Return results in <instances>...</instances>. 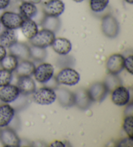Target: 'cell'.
I'll return each mask as SVG.
<instances>
[{"label": "cell", "instance_id": "obj_31", "mask_svg": "<svg viewBox=\"0 0 133 147\" xmlns=\"http://www.w3.org/2000/svg\"><path fill=\"white\" fill-rule=\"evenodd\" d=\"M133 138L128 137L127 138L122 139L117 143V146L119 147H132L133 146Z\"/></svg>", "mask_w": 133, "mask_h": 147}, {"label": "cell", "instance_id": "obj_32", "mask_svg": "<svg viewBox=\"0 0 133 147\" xmlns=\"http://www.w3.org/2000/svg\"><path fill=\"white\" fill-rule=\"evenodd\" d=\"M11 0H0V11L6 9L10 5Z\"/></svg>", "mask_w": 133, "mask_h": 147}, {"label": "cell", "instance_id": "obj_14", "mask_svg": "<svg viewBox=\"0 0 133 147\" xmlns=\"http://www.w3.org/2000/svg\"><path fill=\"white\" fill-rule=\"evenodd\" d=\"M10 53L18 58V59L28 60L31 58L30 46L23 42H17L9 48Z\"/></svg>", "mask_w": 133, "mask_h": 147}, {"label": "cell", "instance_id": "obj_2", "mask_svg": "<svg viewBox=\"0 0 133 147\" xmlns=\"http://www.w3.org/2000/svg\"><path fill=\"white\" fill-rule=\"evenodd\" d=\"M55 33L50 30L42 29L38 31L37 34L29 40L31 45L41 48H47L52 46L55 39Z\"/></svg>", "mask_w": 133, "mask_h": 147}, {"label": "cell", "instance_id": "obj_24", "mask_svg": "<svg viewBox=\"0 0 133 147\" xmlns=\"http://www.w3.org/2000/svg\"><path fill=\"white\" fill-rule=\"evenodd\" d=\"M0 63H1L3 69L12 72L14 71L15 69H16L19 62L18 58L10 54L9 55H7Z\"/></svg>", "mask_w": 133, "mask_h": 147}, {"label": "cell", "instance_id": "obj_30", "mask_svg": "<svg viewBox=\"0 0 133 147\" xmlns=\"http://www.w3.org/2000/svg\"><path fill=\"white\" fill-rule=\"evenodd\" d=\"M133 57L132 55L128 56L124 60V68H125L130 75L133 74Z\"/></svg>", "mask_w": 133, "mask_h": 147}, {"label": "cell", "instance_id": "obj_17", "mask_svg": "<svg viewBox=\"0 0 133 147\" xmlns=\"http://www.w3.org/2000/svg\"><path fill=\"white\" fill-rule=\"evenodd\" d=\"M15 115L14 108L5 103L0 106V128H3L8 126Z\"/></svg>", "mask_w": 133, "mask_h": 147}, {"label": "cell", "instance_id": "obj_29", "mask_svg": "<svg viewBox=\"0 0 133 147\" xmlns=\"http://www.w3.org/2000/svg\"><path fill=\"white\" fill-rule=\"evenodd\" d=\"M12 79V72L4 69H0V88L10 84Z\"/></svg>", "mask_w": 133, "mask_h": 147}, {"label": "cell", "instance_id": "obj_6", "mask_svg": "<svg viewBox=\"0 0 133 147\" xmlns=\"http://www.w3.org/2000/svg\"><path fill=\"white\" fill-rule=\"evenodd\" d=\"M65 10V4L62 0H47L43 2L42 12L48 16L59 17Z\"/></svg>", "mask_w": 133, "mask_h": 147}, {"label": "cell", "instance_id": "obj_18", "mask_svg": "<svg viewBox=\"0 0 133 147\" xmlns=\"http://www.w3.org/2000/svg\"><path fill=\"white\" fill-rule=\"evenodd\" d=\"M20 29L23 35L29 40L32 39L39 31L38 24L33 19H24Z\"/></svg>", "mask_w": 133, "mask_h": 147}, {"label": "cell", "instance_id": "obj_4", "mask_svg": "<svg viewBox=\"0 0 133 147\" xmlns=\"http://www.w3.org/2000/svg\"><path fill=\"white\" fill-rule=\"evenodd\" d=\"M101 30L104 35L110 38H114L119 34V25L116 18L111 14L106 15L101 20Z\"/></svg>", "mask_w": 133, "mask_h": 147}, {"label": "cell", "instance_id": "obj_21", "mask_svg": "<svg viewBox=\"0 0 133 147\" xmlns=\"http://www.w3.org/2000/svg\"><path fill=\"white\" fill-rule=\"evenodd\" d=\"M19 11L24 19H33L37 16L38 10L35 4L23 1L19 7Z\"/></svg>", "mask_w": 133, "mask_h": 147}, {"label": "cell", "instance_id": "obj_34", "mask_svg": "<svg viewBox=\"0 0 133 147\" xmlns=\"http://www.w3.org/2000/svg\"><path fill=\"white\" fill-rule=\"evenodd\" d=\"M50 146L52 147H65L66 144L60 141H55L51 143Z\"/></svg>", "mask_w": 133, "mask_h": 147}, {"label": "cell", "instance_id": "obj_28", "mask_svg": "<svg viewBox=\"0 0 133 147\" xmlns=\"http://www.w3.org/2000/svg\"><path fill=\"white\" fill-rule=\"evenodd\" d=\"M120 82H121V80L117 77L116 75L110 74L108 77H107L105 82H104L106 84L107 88H108V90L110 92L111 90H114V88L120 86V84H121Z\"/></svg>", "mask_w": 133, "mask_h": 147}, {"label": "cell", "instance_id": "obj_35", "mask_svg": "<svg viewBox=\"0 0 133 147\" xmlns=\"http://www.w3.org/2000/svg\"><path fill=\"white\" fill-rule=\"evenodd\" d=\"M23 1H27V2H29V3H32L33 4L37 5V4H40L41 2L42 1V0H23Z\"/></svg>", "mask_w": 133, "mask_h": 147}, {"label": "cell", "instance_id": "obj_37", "mask_svg": "<svg viewBox=\"0 0 133 147\" xmlns=\"http://www.w3.org/2000/svg\"><path fill=\"white\" fill-rule=\"evenodd\" d=\"M73 1L76 2V3H81V2H83L84 0H73Z\"/></svg>", "mask_w": 133, "mask_h": 147}, {"label": "cell", "instance_id": "obj_25", "mask_svg": "<svg viewBox=\"0 0 133 147\" xmlns=\"http://www.w3.org/2000/svg\"><path fill=\"white\" fill-rule=\"evenodd\" d=\"M47 51L45 48H41L31 45L30 46L31 58L37 62H43L47 57Z\"/></svg>", "mask_w": 133, "mask_h": 147}, {"label": "cell", "instance_id": "obj_15", "mask_svg": "<svg viewBox=\"0 0 133 147\" xmlns=\"http://www.w3.org/2000/svg\"><path fill=\"white\" fill-rule=\"evenodd\" d=\"M53 51L59 55H66L72 49V44L70 40L66 38H55L52 45Z\"/></svg>", "mask_w": 133, "mask_h": 147}, {"label": "cell", "instance_id": "obj_11", "mask_svg": "<svg viewBox=\"0 0 133 147\" xmlns=\"http://www.w3.org/2000/svg\"><path fill=\"white\" fill-rule=\"evenodd\" d=\"M129 90L124 86H119L114 88L112 92L111 100L114 105L124 106L129 104L130 101Z\"/></svg>", "mask_w": 133, "mask_h": 147}, {"label": "cell", "instance_id": "obj_27", "mask_svg": "<svg viewBox=\"0 0 133 147\" xmlns=\"http://www.w3.org/2000/svg\"><path fill=\"white\" fill-rule=\"evenodd\" d=\"M123 129L127 134L128 137L133 138V117L132 115H127L124 118L123 123Z\"/></svg>", "mask_w": 133, "mask_h": 147}, {"label": "cell", "instance_id": "obj_12", "mask_svg": "<svg viewBox=\"0 0 133 147\" xmlns=\"http://www.w3.org/2000/svg\"><path fill=\"white\" fill-rule=\"evenodd\" d=\"M20 91L16 86L8 84L0 89V100L5 103H11L19 97Z\"/></svg>", "mask_w": 133, "mask_h": 147}, {"label": "cell", "instance_id": "obj_36", "mask_svg": "<svg viewBox=\"0 0 133 147\" xmlns=\"http://www.w3.org/2000/svg\"><path fill=\"white\" fill-rule=\"evenodd\" d=\"M124 1L130 5H132L133 3V0H124Z\"/></svg>", "mask_w": 133, "mask_h": 147}, {"label": "cell", "instance_id": "obj_33", "mask_svg": "<svg viewBox=\"0 0 133 147\" xmlns=\"http://www.w3.org/2000/svg\"><path fill=\"white\" fill-rule=\"evenodd\" d=\"M6 55H7L6 48L0 44V62H1V60L3 59Z\"/></svg>", "mask_w": 133, "mask_h": 147}, {"label": "cell", "instance_id": "obj_9", "mask_svg": "<svg viewBox=\"0 0 133 147\" xmlns=\"http://www.w3.org/2000/svg\"><path fill=\"white\" fill-rule=\"evenodd\" d=\"M109 90L105 82H96L88 90V93L92 102H100L105 98L109 93Z\"/></svg>", "mask_w": 133, "mask_h": 147}, {"label": "cell", "instance_id": "obj_7", "mask_svg": "<svg viewBox=\"0 0 133 147\" xmlns=\"http://www.w3.org/2000/svg\"><path fill=\"white\" fill-rule=\"evenodd\" d=\"M54 67L50 63H42L35 68L34 77L35 80L41 84H45L54 75Z\"/></svg>", "mask_w": 133, "mask_h": 147}, {"label": "cell", "instance_id": "obj_19", "mask_svg": "<svg viewBox=\"0 0 133 147\" xmlns=\"http://www.w3.org/2000/svg\"><path fill=\"white\" fill-rule=\"evenodd\" d=\"M18 42V33L16 30L5 29L0 34V44L7 49Z\"/></svg>", "mask_w": 133, "mask_h": 147}, {"label": "cell", "instance_id": "obj_22", "mask_svg": "<svg viewBox=\"0 0 133 147\" xmlns=\"http://www.w3.org/2000/svg\"><path fill=\"white\" fill-rule=\"evenodd\" d=\"M56 94L60 104L64 107H71L75 105L73 93L69 90L60 88L57 91Z\"/></svg>", "mask_w": 133, "mask_h": 147}, {"label": "cell", "instance_id": "obj_5", "mask_svg": "<svg viewBox=\"0 0 133 147\" xmlns=\"http://www.w3.org/2000/svg\"><path fill=\"white\" fill-rule=\"evenodd\" d=\"M56 80L59 84L75 86L80 80V75L76 70L71 67H65L56 76Z\"/></svg>", "mask_w": 133, "mask_h": 147}, {"label": "cell", "instance_id": "obj_8", "mask_svg": "<svg viewBox=\"0 0 133 147\" xmlns=\"http://www.w3.org/2000/svg\"><path fill=\"white\" fill-rule=\"evenodd\" d=\"M0 141L6 147H19L21 141L13 129L3 127L0 130Z\"/></svg>", "mask_w": 133, "mask_h": 147}, {"label": "cell", "instance_id": "obj_13", "mask_svg": "<svg viewBox=\"0 0 133 147\" xmlns=\"http://www.w3.org/2000/svg\"><path fill=\"white\" fill-rule=\"evenodd\" d=\"M16 86L18 88L20 93L24 95L33 94L37 90L35 80L31 77V76L18 77Z\"/></svg>", "mask_w": 133, "mask_h": 147}, {"label": "cell", "instance_id": "obj_38", "mask_svg": "<svg viewBox=\"0 0 133 147\" xmlns=\"http://www.w3.org/2000/svg\"><path fill=\"white\" fill-rule=\"evenodd\" d=\"M1 22H0V31H1Z\"/></svg>", "mask_w": 133, "mask_h": 147}, {"label": "cell", "instance_id": "obj_10", "mask_svg": "<svg viewBox=\"0 0 133 147\" xmlns=\"http://www.w3.org/2000/svg\"><path fill=\"white\" fill-rule=\"evenodd\" d=\"M125 58L120 54H113L110 56L107 60V69L110 74L117 75L124 69Z\"/></svg>", "mask_w": 133, "mask_h": 147}, {"label": "cell", "instance_id": "obj_20", "mask_svg": "<svg viewBox=\"0 0 133 147\" xmlns=\"http://www.w3.org/2000/svg\"><path fill=\"white\" fill-rule=\"evenodd\" d=\"M35 68V65L33 62L29 60H22V61L18 63L14 71L18 77L31 76L34 73Z\"/></svg>", "mask_w": 133, "mask_h": 147}, {"label": "cell", "instance_id": "obj_26", "mask_svg": "<svg viewBox=\"0 0 133 147\" xmlns=\"http://www.w3.org/2000/svg\"><path fill=\"white\" fill-rule=\"evenodd\" d=\"M110 0H90V7L92 11L96 13L103 12L109 5Z\"/></svg>", "mask_w": 133, "mask_h": 147}, {"label": "cell", "instance_id": "obj_1", "mask_svg": "<svg viewBox=\"0 0 133 147\" xmlns=\"http://www.w3.org/2000/svg\"><path fill=\"white\" fill-rule=\"evenodd\" d=\"M57 99L55 90L49 87H42L36 90L33 93V100L40 105H52Z\"/></svg>", "mask_w": 133, "mask_h": 147}, {"label": "cell", "instance_id": "obj_3", "mask_svg": "<svg viewBox=\"0 0 133 147\" xmlns=\"http://www.w3.org/2000/svg\"><path fill=\"white\" fill-rule=\"evenodd\" d=\"M24 18L20 13L12 12L5 11L2 13L0 16V22L5 27V29L16 30L21 27Z\"/></svg>", "mask_w": 133, "mask_h": 147}, {"label": "cell", "instance_id": "obj_23", "mask_svg": "<svg viewBox=\"0 0 133 147\" xmlns=\"http://www.w3.org/2000/svg\"><path fill=\"white\" fill-rule=\"evenodd\" d=\"M41 25H42L43 29L50 30L53 32L58 31L60 26V22L58 17H53L44 16L41 22Z\"/></svg>", "mask_w": 133, "mask_h": 147}, {"label": "cell", "instance_id": "obj_16", "mask_svg": "<svg viewBox=\"0 0 133 147\" xmlns=\"http://www.w3.org/2000/svg\"><path fill=\"white\" fill-rule=\"evenodd\" d=\"M73 95L75 105L82 110H86L92 102L89 97L88 90L84 88H81L75 91V93H73Z\"/></svg>", "mask_w": 133, "mask_h": 147}]
</instances>
